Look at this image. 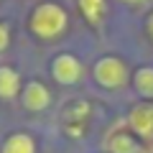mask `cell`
<instances>
[{"label":"cell","instance_id":"cell-1","mask_svg":"<svg viewBox=\"0 0 153 153\" xmlns=\"http://www.w3.org/2000/svg\"><path fill=\"white\" fill-rule=\"evenodd\" d=\"M26 28L38 41H56L69 28V13H66V8L61 3L44 0V3H38L31 10V16L26 21Z\"/></svg>","mask_w":153,"mask_h":153},{"label":"cell","instance_id":"cell-2","mask_svg":"<svg viewBox=\"0 0 153 153\" xmlns=\"http://www.w3.org/2000/svg\"><path fill=\"white\" fill-rule=\"evenodd\" d=\"M92 76H94V82L102 89H107V92H120V89H125L128 84L133 82L128 64L120 56H115V54L100 56L92 64Z\"/></svg>","mask_w":153,"mask_h":153},{"label":"cell","instance_id":"cell-3","mask_svg":"<svg viewBox=\"0 0 153 153\" xmlns=\"http://www.w3.org/2000/svg\"><path fill=\"white\" fill-rule=\"evenodd\" d=\"M51 76L61 87H74L84 76V64L74 54H56L51 59Z\"/></svg>","mask_w":153,"mask_h":153},{"label":"cell","instance_id":"cell-4","mask_svg":"<svg viewBox=\"0 0 153 153\" xmlns=\"http://www.w3.org/2000/svg\"><path fill=\"white\" fill-rule=\"evenodd\" d=\"M128 130L135 133L140 140H153V102L140 100L128 112Z\"/></svg>","mask_w":153,"mask_h":153},{"label":"cell","instance_id":"cell-5","mask_svg":"<svg viewBox=\"0 0 153 153\" xmlns=\"http://www.w3.org/2000/svg\"><path fill=\"white\" fill-rule=\"evenodd\" d=\"M21 105L28 110V112H44V110L51 105V89L46 87L41 79H31L28 84H23Z\"/></svg>","mask_w":153,"mask_h":153},{"label":"cell","instance_id":"cell-6","mask_svg":"<svg viewBox=\"0 0 153 153\" xmlns=\"http://www.w3.org/2000/svg\"><path fill=\"white\" fill-rule=\"evenodd\" d=\"M105 146L110 153H151L146 148V140H140L130 130H112L105 140Z\"/></svg>","mask_w":153,"mask_h":153},{"label":"cell","instance_id":"cell-7","mask_svg":"<svg viewBox=\"0 0 153 153\" xmlns=\"http://www.w3.org/2000/svg\"><path fill=\"white\" fill-rule=\"evenodd\" d=\"M23 92V79L16 66L0 64V100H16Z\"/></svg>","mask_w":153,"mask_h":153},{"label":"cell","instance_id":"cell-8","mask_svg":"<svg viewBox=\"0 0 153 153\" xmlns=\"http://www.w3.org/2000/svg\"><path fill=\"white\" fill-rule=\"evenodd\" d=\"M76 10L89 26L100 28L107 18V0H76Z\"/></svg>","mask_w":153,"mask_h":153},{"label":"cell","instance_id":"cell-9","mask_svg":"<svg viewBox=\"0 0 153 153\" xmlns=\"http://www.w3.org/2000/svg\"><path fill=\"white\" fill-rule=\"evenodd\" d=\"M133 89L140 100H151L153 102V64L138 66L133 74Z\"/></svg>","mask_w":153,"mask_h":153},{"label":"cell","instance_id":"cell-10","mask_svg":"<svg viewBox=\"0 0 153 153\" xmlns=\"http://www.w3.org/2000/svg\"><path fill=\"white\" fill-rule=\"evenodd\" d=\"M0 153H36V140L28 133H10L0 146Z\"/></svg>","mask_w":153,"mask_h":153},{"label":"cell","instance_id":"cell-11","mask_svg":"<svg viewBox=\"0 0 153 153\" xmlns=\"http://www.w3.org/2000/svg\"><path fill=\"white\" fill-rule=\"evenodd\" d=\"M10 46V28H8V23L0 21V54Z\"/></svg>","mask_w":153,"mask_h":153},{"label":"cell","instance_id":"cell-12","mask_svg":"<svg viewBox=\"0 0 153 153\" xmlns=\"http://www.w3.org/2000/svg\"><path fill=\"white\" fill-rule=\"evenodd\" d=\"M146 36L153 41V10L148 13V18H146Z\"/></svg>","mask_w":153,"mask_h":153},{"label":"cell","instance_id":"cell-13","mask_svg":"<svg viewBox=\"0 0 153 153\" xmlns=\"http://www.w3.org/2000/svg\"><path fill=\"white\" fill-rule=\"evenodd\" d=\"M117 3H125V5H140V3H146V0H117Z\"/></svg>","mask_w":153,"mask_h":153}]
</instances>
